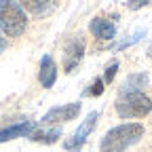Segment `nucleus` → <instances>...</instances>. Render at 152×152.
Listing matches in <instances>:
<instances>
[{"label": "nucleus", "mask_w": 152, "mask_h": 152, "mask_svg": "<svg viewBox=\"0 0 152 152\" xmlns=\"http://www.w3.org/2000/svg\"><path fill=\"white\" fill-rule=\"evenodd\" d=\"M144 125L142 123H121L116 127L108 129V133L99 142V152H125L131 146H135L144 137Z\"/></svg>", "instance_id": "obj_1"}, {"label": "nucleus", "mask_w": 152, "mask_h": 152, "mask_svg": "<svg viewBox=\"0 0 152 152\" xmlns=\"http://www.w3.org/2000/svg\"><path fill=\"white\" fill-rule=\"evenodd\" d=\"M114 110L121 118H144L152 112V99L144 91H123L114 104Z\"/></svg>", "instance_id": "obj_2"}, {"label": "nucleus", "mask_w": 152, "mask_h": 152, "mask_svg": "<svg viewBox=\"0 0 152 152\" xmlns=\"http://www.w3.org/2000/svg\"><path fill=\"white\" fill-rule=\"evenodd\" d=\"M28 28V13L17 0H0V30L9 38L21 36Z\"/></svg>", "instance_id": "obj_3"}, {"label": "nucleus", "mask_w": 152, "mask_h": 152, "mask_svg": "<svg viewBox=\"0 0 152 152\" xmlns=\"http://www.w3.org/2000/svg\"><path fill=\"white\" fill-rule=\"evenodd\" d=\"M97 121H99V112H97V110L89 112L87 118L78 125V129H76L72 135L64 142V148H66L68 152H78V150L87 144V140H89V135L93 133V129L97 127Z\"/></svg>", "instance_id": "obj_4"}, {"label": "nucleus", "mask_w": 152, "mask_h": 152, "mask_svg": "<svg viewBox=\"0 0 152 152\" xmlns=\"http://www.w3.org/2000/svg\"><path fill=\"white\" fill-rule=\"evenodd\" d=\"M80 110H83V104L80 102H72V104H64V106H55V108H51L45 116L40 118V125H45V127H59V125H64V123H70V121H74L76 116L80 114Z\"/></svg>", "instance_id": "obj_5"}, {"label": "nucleus", "mask_w": 152, "mask_h": 152, "mask_svg": "<svg viewBox=\"0 0 152 152\" xmlns=\"http://www.w3.org/2000/svg\"><path fill=\"white\" fill-rule=\"evenodd\" d=\"M85 40L80 36H74L70 38V40L66 42L64 47V72H74L76 66H78L83 61V57H85Z\"/></svg>", "instance_id": "obj_6"}, {"label": "nucleus", "mask_w": 152, "mask_h": 152, "mask_svg": "<svg viewBox=\"0 0 152 152\" xmlns=\"http://www.w3.org/2000/svg\"><path fill=\"white\" fill-rule=\"evenodd\" d=\"M34 131H36V123L34 121H21V123L2 127V129H0V144L17 140V137H30Z\"/></svg>", "instance_id": "obj_7"}, {"label": "nucleus", "mask_w": 152, "mask_h": 152, "mask_svg": "<svg viewBox=\"0 0 152 152\" xmlns=\"http://www.w3.org/2000/svg\"><path fill=\"white\" fill-rule=\"evenodd\" d=\"M89 32L97 40H112L116 36V23L106 19V17H93L91 23H89Z\"/></svg>", "instance_id": "obj_8"}, {"label": "nucleus", "mask_w": 152, "mask_h": 152, "mask_svg": "<svg viewBox=\"0 0 152 152\" xmlns=\"http://www.w3.org/2000/svg\"><path fill=\"white\" fill-rule=\"evenodd\" d=\"M38 83L45 89H51L57 83V64L51 55H42L40 66H38Z\"/></svg>", "instance_id": "obj_9"}, {"label": "nucleus", "mask_w": 152, "mask_h": 152, "mask_svg": "<svg viewBox=\"0 0 152 152\" xmlns=\"http://www.w3.org/2000/svg\"><path fill=\"white\" fill-rule=\"evenodd\" d=\"M59 137H61V127H47V129H38V127H36V131L32 133L28 140L38 142V144H49V146H51V144H55Z\"/></svg>", "instance_id": "obj_10"}, {"label": "nucleus", "mask_w": 152, "mask_h": 152, "mask_svg": "<svg viewBox=\"0 0 152 152\" xmlns=\"http://www.w3.org/2000/svg\"><path fill=\"white\" fill-rule=\"evenodd\" d=\"M144 87H148V74L146 72H137V74L127 76V80L121 87V93L123 91H144Z\"/></svg>", "instance_id": "obj_11"}, {"label": "nucleus", "mask_w": 152, "mask_h": 152, "mask_svg": "<svg viewBox=\"0 0 152 152\" xmlns=\"http://www.w3.org/2000/svg\"><path fill=\"white\" fill-rule=\"evenodd\" d=\"M17 2L23 7V11H28L32 15H42L51 7V0H17Z\"/></svg>", "instance_id": "obj_12"}, {"label": "nucleus", "mask_w": 152, "mask_h": 152, "mask_svg": "<svg viewBox=\"0 0 152 152\" xmlns=\"http://www.w3.org/2000/svg\"><path fill=\"white\" fill-rule=\"evenodd\" d=\"M104 91H106L104 78H102V76H97V78H93L91 85L83 91V95H85V97H99V95H104Z\"/></svg>", "instance_id": "obj_13"}, {"label": "nucleus", "mask_w": 152, "mask_h": 152, "mask_svg": "<svg viewBox=\"0 0 152 152\" xmlns=\"http://www.w3.org/2000/svg\"><path fill=\"white\" fill-rule=\"evenodd\" d=\"M118 61H110L108 66H106V72H104V76H102V78H104V85H110L112 80H114V76H116V72H118Z\"/></svg>", "instance_id": "obj_14"}, {"label": "nucleus", "mask_w": 152, "mask_h": 152, "mask_svg": "<svg viewBox=\"0 0 152 152\" xmlns=\"http://www.w3.org/2000/svg\"><path fill=\"white\" fill-rule=\"evenodd\" d=\"M148 4H152V0H127V9H131V11L144 9V7H148Z\"/></svg>", "instance_id": "obj_15"}, {"label": "nucleus", "mask_w": 152, "mask_h": 152, "mask_svg": "<svg viewBox=\"0 0 152 152\" xmlns=\"http://www.w3.org/2000/svg\"><path fill=\"white\" fill-rule=\"evenodd\" d=\"M142 36H144V30H140L137 34H133V36L129 38V40H125V42H121V45H118V49L123 51V49H127V47H131V45H135L137 40H142Z\"/></svg>", "instance_id": "obj_16"}, {"label": "nucleus", "mask_w": 152, "mask_h": 152, "mask_svg": "<svg viewBox=\"0 0 152 152\" xmlns=\"http://www.w3.org/2000/svg\"><path fill=\"white\" fill-rule=\"evenodd\" d=\"M7 49V40H4V36H0V53H2Z\"/></svg>", "instance_id": "obj_17"}]
</instances>
